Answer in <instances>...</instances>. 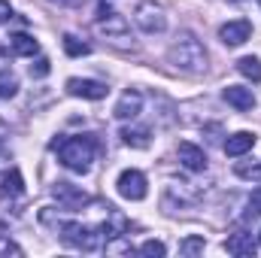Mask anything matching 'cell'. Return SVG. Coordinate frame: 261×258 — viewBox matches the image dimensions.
<instances>
[{
  "label": "cell",
  "mask_w": 261,
  "mask_h": 258,
  "mask_svg": "<svg viewBox=\"0 0 261 258\" xmlns=\"http://www.w3.org/2000/svg\"><path fill=\"white\" fill-rule=\"evenodd\" d=\"M176 155H179V164H182L186 170H192V173H203V170H206V152H203L200 146H195V143L182 140L179 149H176Z\"/></svg>",
  "instance_id": "cell-10"
},
{
  "label": "cell",
  "mask_w": 261,
  "mask_h": 258,
  "mask_svg": "<svg viewBox=\"0 0 261 258\" xmlns=\"http://www.w3.org/2000/svg\"><path fill=\"white\" fill-rule=\"evenodd\" d=\"M222 97H225L237 113H249V110L255 107V94H252V88H243V85H228V88L222 91Z\"/></svg>",
  "instance_id": "cell-11"
},
{
  "label": "cell",
  "mask_w": 261,
  "mask_h": 258,
  "mask_svg": "<svg viewBox=\"0 0 261 258\" xmlns=\"http://www.w3.org/2000/svg\"><path fill=\"white\" fill-rule=\"evenodd\" d=\"M258 246H261V231H258Z\"/></svg>",
  "instance_id": "cell-31"
},
{
  "label": "cell",
  "mask_w": 261,
  "mask_h": 258,
  "mask_svg": "<svg viewBox=\"0 0 261 258\" xmlns=\"http://www.w3.org/2000/svg\"><path fill=\"white\" fill-rule=\"evenodd\" d=\"M258 6H261V0H258Z\"/></svg>",
  "instance_id": "cell-33"
},
{
  "label": "cell",
  "mask_w": 261,
  "mask_h": 258,
  "mask_svg": "<svg viewBox=\"0 0 261 258\" xmlns=\"http://www.w3.org/2000/svg\"><path fill=\"white\" fill-rule=\"evenodd\" d=\"M49 70H52L49 58H37V61L31 64V76H34V79H43V76H49Z\"/></svg>",
  "instance_id": "cell-27"
},
{
  "label": "cell",
  "mask_w": 261,
  "mask_h": 258,
  "mask_svg": "<svg viewBox=\"0 0 261 258\" xmlns=\"http://www.w3.org/2000/svg\"><path fill=\"white\" fill-rule=\"evenodd\" d=\"M237 70H240L246 79L261 82V61L255 58V55H246V58H240V61H237Z\"/></svg>",
  "instance_id": "cell-20"
},
{
  "label": "cell",
  "mask_w": 261,
  "mask_h": 258,
  "mask_svg": "<svg viewBox=\"0 0 261 258\" xmlns=\"http://www.w3.org/2000/svg\"><path fill=\"white\" fill-rule=\"evenodd\" d=\"M225 249H228L231 255H237V258H246V255H255L258 243L252 240V234H246V231H237V234H231V237L225 240Z\"/></svg>",
  "instance_id": "cell-14"
},
{
  "label": "cell",
  "mask_w": 261,
  "mask_h": 258,
  "mask_svg": "<svg viewBox=\"0 0 261 258\" xmlns=\"http://www.w3.org/2000/svg\"><path fill=\"white\" fill-rule=\"evenodd\" d=\"M255 140H258V137H255L252 131H237V134H231V137L225 140V146H222V149H225V155L240 158V155H246V152L255 146Z\"/></svg>",
  "instance_id": "cell-13"
},
{
  "label": "cell",
  "mask_w": 261,
  "mask_h": 258,
  "mask_svg": "<svg viewBox=\"0 0 261 258\" xmlns=\"http://www.w3.org/2000/svg\"><path fill=\"white\" fill-rule=\"evenodd\" d=\"M9 49H12V55L34 58V55L40 52V43H37L31 34H12V37H9Z\"/></svg>",
  "instance_id": "cell-15"
},
{
  "label": "cell",
  "mask_w": 261,
  "mask_h": 258,
  "mask_svg": "<svg viewBox=\"0 0 261 258\" xmlns=\"http://www.w3.org/2000/svg\"><path fill=\"white\" fill-rule=\"evenodd\" d=\"M167 61L176 67L179 73L200 76V73H206V49H203V43L197 40L192 31H182L173 40V46L167 49Z\"/></svg>",
  "instance_id": "cell-2"
},
{
  "label": "cell",
  "mask_w": 261,
  "mask_h": 258,
  "mask_svg": "<svg viewBox=\"0 0 261 258\" xmlns=\"http://www.w3.org/2000/svg\"><path fill=\"white\" fill-rule=\"evenodd\" d=\"M9 18H12V6L6 0H0V24H6Z\"/></svg>",
  "instance_id": "cell-29"
},
{
  "label": "cell",
  "mask_w": 261,
  "mask_h": 258,
  "mask_svg": "<svg viewBox=\"0 0 261 258\" xmlns=\"http://www.w3.org/2000/svg\"><path fill=\"white\" fill-rule=\"evenodd\" d=\"M119 137H122V143L130 146V149H149V143H152L149 128H122Z\"/></svg>",
  "instance_id": "cell-17"
},
{
  "label": "cell",
  "mask_w": 261,
  "mask_h": 258,
  "mask_svg": "<svg viewBox=\"0 0 261 258\" xmlns=\"http://www.w3.org/2000/svg\"><path fill=\"white\" fill-rule=\"evenodd\" d=\"M116 189L119 194L125 197V200H143L146 194H149V183H146V176L140 173V170H122L119 173V179H116Z\"/></svg>",
  "instance_id": "cell-6"
},
{
  "label": "cell",
  "mask_w": 261,
  "mask_h": 258,
  "mask_svg": "<svg viewBox=\"0 0 261 258\" xmlns=\"http://www.w3.org/2000/svg\"><path fill=\"white\" fill-rule=\"evenodd\" d=\"M58 149V161L64 164L67 170L73 173H88L91 161H94V152H97V140L88 137V134H76V137H64L55 143Z\"/></svg>",
  "instance_id": "cell-3"
},
{
  "label": "cell",
  "mask_w": 261,
  "mask_h": 258,
  "mask_svg": "<svg viewBox=\"0 0 261 258\" xmlns=\"http://www.w3.org/2000/svg\"><path fill=\"white\" fill-rule=\"evenodd\" d=\"M52 194H55V200H58L64 210H82L85 203H91V194L82 192V189L73 186V183H55V186H52Z\"/></svg>",
  "instance_id": "cell-7"
},
{
  "label": "cell",
  "mask_w": 261,
  "mask_h": 258,
  "mask_svg": "<svg viewBox=\"0 0 261 258\" xmlns=\"http://www.w3.org/2000/svg\"><path fill=\"white\" fill-rule=\"evenodd\" d=\"M140 110H143V94L137 91V88H128L122 97H119V104H116V119H137L140 116Z\"/></svg>",
  "instance_id": "cell-12"
},
{
  "label": "cell",
  "mask_w": 261,
  "mask_h": 258,
  "mask_svg": "<svg viewBox=\"0 0 261 258\" xmlns=\"http://www.w3.org/2000/svg\"><path fill=\"white\" fill-rule=\"evenodd\" d=\"M3 194H6V197H18V194H24V179H21V173H18L15 167L3 173Z\"/></svg>",
  "instance_id": "cell-18"
},
{
  "label": "cell",
  "mask_w": 261,
  "mask_h": 258,
  "mask_svg": "<svg viewBox=\"0 0 261 258\" xmlns=\"http://www.w3.org/2000/svg\"><path fill=\"white\" fill-rule=\"evenodd\" d=\"M167 197H176L179 207H192V203H197L200 192L192 189V183H170L167 186Z\"/></svg>",
  "instance_id": "cell-16"
},
{
  "label": "cell",
  "mask_w": 261,
  "mask_h": 258,
  "mask_svg": "<svg viewBox=\"0 0 261 258\" xmlns=\"http://www.w3.org/2000/svg\"><path fill=\"white\" fill-rule=\"evenodd\" d=\"M107 252L110 255H134V246H130L128 237L113 234V237H107Z\"/></svg>",
  "instance_id": "cell-21"
},
{
  "label": "cell",
  "mask_w": 261,
  "mask_h": 258,
  "mask_svg": "<svg viewBox=\"0 0 261 258\" xmlns=\"http://www.w3.org/2000/svg\"><path fill=\"white\" fill-rule=\"evenodd\" d=\"M40 222H43V225H52V228L61 234V240H64L67 246L82 249V252H94V249L100 246V240L107 237L100 225H97V228H91V225H79V222L55 219V216L49 213V207H46V210H40Z\"/></svg>",
  "instance_id": "cell-1"
},
{
  "label": "cell",
  "mask_w": 261,
  "mask_h": 258,
  "mask_svg": "<svg viewBox=\"0 0 261 258\" xmlns=\"http://www.w3.org/2000/svg\"><path fill=\"white\" fill-rule=\"evenodd\" d=\"M64 52L70 58H82V55H88L91 52V46L88 43H82L79 37H73V34H64Z\"/></svg>",
  "instance_id": "cell-22"
},
{
  "label": "cell",
  "mask_w": 261,
  "mask_h": 258,
  "mask_svg": "<svg viewBox=\"0 0 261 258\" xmlns=\"http://www.w3.org/2000/svg\"><path fill=\"white\" fill-rule=\"evenodd\" d=\"M134 21H137V28H140L143 34H164V31H167V12H164V6L155 3V0L137 3Z\"/></svg>",
  "instance_id": "cell-5"
},
{
  "label": "cell",
  "mask_w": 261,
  "mask_h": 258,
  "mask_svg": "<svg viewBox=\"0 0 261 258\" xmlns=\"http://www.w3.org/2000/svg\"><path fill=\"white\" fill-rule=\"evenodd\" d=\"M0 255H21V249L12 243L9 231H6V222L0 219Z\"/></svg>",
  "instance_id": "cell-25"
},
{
  "label": "cell",
  "mask_w": 261,
  "mask_h": 258,
  "mask_svg": "<svg viewBox=\"0 0 261 258\" xmlns=\"http://www.w3.org/2000/svg\"><path fill=\"white\" fill-rule=\"evenodd\" d=\"M18 94V79L12 70H0V100H9Z\"/></svg>",
  "instance_id": "cell-19"
},
{
  "label": "cell",
  "mask_w": 261,
  "mask_h": 258,
  "mask_svg": "<svg viewBox=\"0 0 261 258\" xmlns=\"http://www.w3.org/2000/svg\"><path fill=\"white\" fill-rule=\"evenodd\" d=\"M234 3H240V0H234Z\"/></svg>",
  "instance_id": "cell-32"
},
{
  "label": "cell",
  "mask_w": 261,
  "mask_h": 258,
  "mask_svg": "<svg viewBox=\"0 0 261 258\" xmlns=\"http://www.w3.org/2000/svg\"><path fill=\"white\" fill-rule=\"evenodd\" d=\"M137 252H140V255H146V258H164V255H167V246H164L161 240H146Z\"/></svg>",
  "instance_id": "cell-26"
},
{
  "label": "cell",
  "mask_w": 261,
  "mask_h": 258,
  "mask_svg": "<svg viewBox=\"0 0 261 258\" xmlns=\"http://www.w3.org/2000/svg\"><path fill=\"white\" fill-rule=\"evenodd\" d=\"M52 3H58V6H82L85 0H52Z\"/></svg>",
  "instance_id": "cell-30"
},
{
  "label": "cell",
  "mask_w": 261,
  "mask_h": 258,
  "mask_svg": "<svg viewBox=\"0 0 261 258\" xmlns=\"http://www.w3.org/2000/svg\"><path fill=\"white\" fill-rule=\"evenodd\" d=\"M249 210H246V216H261V189L249 194V203H246Z\"/></svg>",
  "instance_id": "cell-28"
},
{
  "label": "cell",
  "mask_w": 261,
  "mask_h": 258,
  "mask_svg": "<svg viewBox=\"0 0 261 258\" xmlns=\"http://www.w3.org/2000/svg\"><path fill=\"white\" fill-rule=\"evenodd\" d=\"M249 37H252V24H249L246 18H237V21H225V24L219 28V40H222L225 46H243Z\"/></svg>",
  "instance_id": "cell-9"
},
{
  "label": "cell",
  "mask_w": 261,
  "mask_h": 258,
  "mask_svg": "<svg viewBox=\"0 0 261 258\" xmlns=\"http://www.w3.org/2000/svg\"><path fill=\"white\" fill-rule=\"evenodd\" d=\"M107 85L103 82H97V79H79V76H73V79H67V94H73V97H85V100H103L107 97Z\"/></svg>",
  "instance_id": "cell-8"
},
{
  "label": "cell",
  "mask_w": 261,
  "mask_h": 258,
  "mask_svg": "<svg viewBox=\"0 0 261 258\" xmlns=\"http://www.w3.org/2000/svg\"><path fill=\"white\" fill-rule=\"evenodd\" d=\"M94 31L116 49H134V37H130V24L125 15H119L107 0L97 6L94 12Z\"/></svg>",
  "instance_id": "cell-4"
},
{
  "label": "cell",
  "mask_w": 261,
  "mask_h": 258,
  "mask_svg": "<svg viewBox=\"0 0 261 258\" xmlns=\"http://www.w3.org/2000/svg\"><path fill=\"white\" fill-rule=\"evenodd\" d=\"M234 173L240 176V179H249V183H261V161H252V164H237L234 167Z\"/></svg>",
  "instance_id": "cell-23"
},
{
  "label": "cell",
  "mask_w": 261,
  "mask_h": 258,
  "mask_svg": "<svg viewBox=\"0 0 261 258\" xmlns=\"http://www.w3.org/2000/svg\"><path fill=\"white\" fill-rule=\"evenodd\" d=\"M203 246H206V240L203 237H197V234H192V237H186L182 243H179V252L182 255H189V258H195L203 252Z\"/></svg>",
  "instance_id": "cell-24"
}]
</instances>
